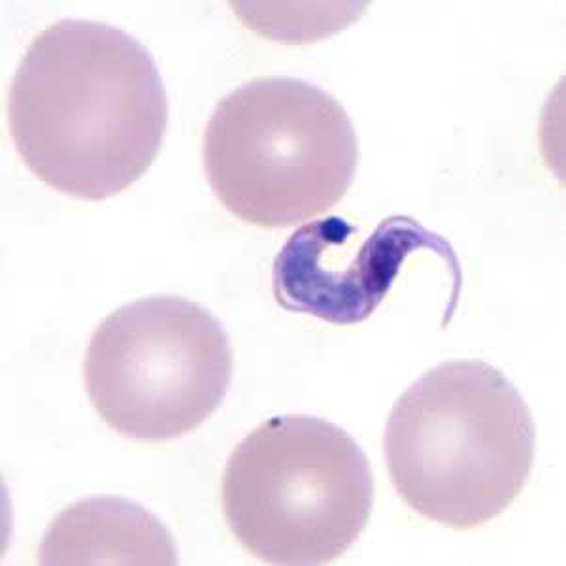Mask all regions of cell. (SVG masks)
I'll use <instances>...</instances> for the list:
<instances>
[{
  "instance_id": "obj_1",
  "label": "cell",
  "mask_w": 566,
  "mask_h": 566,
  "mask_svg": "<svg viewBox=\"0 0 566 566\" xmlns=\"http://www.w3.org/2000/svg\"><path fill=\"white\" fill-rule=\"evenodd\" d=\"M21 161L72 199L106 200L161 151L168 98L148 48L117 27L61 20L34 36L8 93Z\"/></svg>"
},
{
  "instance_id": "obj_2",
  "label": "cell",
  "mask_w": 566,
  "mask_h": 566,
  "mask_svg": "<svg viewBox=\"0 0 566 566\" xmlns=\"http://www.w3.org/2000/svg\"><path fill=\"white\" fill-rule=\"evenodd\" d=\"M384 453L395 490L416 514L469 531L522 495L533 472L536 424L499 368L450 360L400 395L387 419Z\"/></svg>"
},
{
  "instance_id": "obj_6",
  "label": "cell",
  "mask_w": 566,
  "mask_h": 566,
  "mask_svg": "<svg viewBox=\"0 0 566 566\" xmlns=\"http://www.w3.org/2000/svg\"><path fill=\"white\" fill-rule=\"evenodd\" d=\"M431 251L461 282L450 242L410 216L381 219L363 234L338 216L296 229L274 259L272 293L293 314L333 325L367 322L391 291L406 259Z\"/></svg>"
},
{
  "instance_id": "obj_4",
  "label": "cell",
  "mask_w": 566,
  "mask_h": 566,
  "mask_svg": "<svg viewBox=\"0 0 566 566\" xmlns=\"http://www.w3.org/2000/svg\"><path fill=\"white\" fill-rule=\"evenodd\" d=\"M221 504L234 538L255 559L327 565L367 527L374 478L365 451L338 424L283 416L232 450Z\"/></svg>"
},
{
  "instance_id": "obj_7",
  "label": "cell",
  "mask_w": 566,
  "mask_h": 566,
  "mask_svg": "<svg viewBox=\"0 0 566 566\" xmlns=\"http://www.w3.org/2000/svg\"><path fill=\"white\" fill-rule=\"evenodd\" d=\"M40 565H178L175 538L159 517L122 496L74 502L50 523Z\"/></svg>"
},
{
  "instance_id": "obj_5",
  "label": "cell",
  "mask_w": 566,
  "mask_h": 566,
  "mask_svg": "<svg viewBox=\"0 0 566 566\" xmlns=\"http://www.w3.org/2000/svg\"><path fill=\"white\" fill-rule=\"evenodd\" d=\"M84 380L109 429L140 442L175 440L223 405L232 381L231 340L200 304L146 296L95 328Z\"/></svg>"
},
{
  "instance_id": "obj_3",
  "label": "cell",
  "mask_w": 566,
  "mask_h": 566,
  "mask_svg": "<svg viewBox=\"0 0 566 566\" xmlns=\"http://www.w3.org/2000/svg\"><path fill=\"white\" fill-rule=\"evenodd\" d=\"M359 144L333 95L304 80H251L219 101L202 167L227 212L263 229L327 213L354 184Z\"/></svg>"
}]
</instances>
